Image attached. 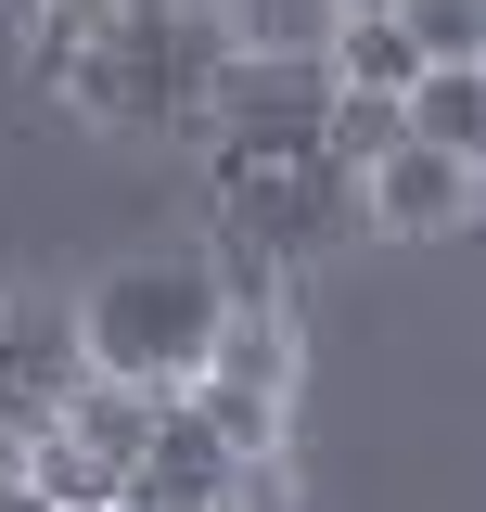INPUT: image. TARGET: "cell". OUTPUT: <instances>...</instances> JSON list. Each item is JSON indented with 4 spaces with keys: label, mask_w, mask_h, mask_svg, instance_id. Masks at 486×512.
Here are the masks:
<instances>
[{
    "label": "cell",
    "mask_w": 486,
    "mask_h": 512,
    "mask_svg": "<svg viewBox=\"0 0 486 512\" xmlns=\"http://www.w3.org/2000/svg\"><path fill=\"white\" fill-rule=\"evenodd\" d=\"M359 218H371V231H397V244L461 231V218H474V154H423V141L371 154V167H359Z\"/></svg>",
    "instance_id": "6"
},
{
    "label": "cell",
    "mask_w": 486,
    "mask_h": 512,
    "mask_svg": "<svg viewBox=\"0 0 486 512\" xmlns=\"http://www.w3.org/2000/svg\"><path fill=\"white\" fill-rule=\"evenodd\" d=\"M90 372V346H77V308L64 295H0V436L26 448L52 423V397Z\"/></svg>",
    "instance_id": "4"
},
{
    "label": "cell",
    "mask_w": 486,
    "mask_h": 512,
    "mask_svg": "<svg viewBox=\"0 0 486 512\" xmlns=\"http://www.w3.org/2000/svg\"><path fill=\"white\" fill-rule=\"evenodd\" d=\"M167 512H243V487H231V500H167Z\"/></svg>",
    "instance_id": "13"
},
{
    "label": "cell",
    "mask_w": 486,
    "mask_h": 512,
    "mask_svg": "<svg viewBox=\"0 0 486 512\" xmlns=\"http://www.w3.org/2000/svg\"><path fill=\"white\" fill-rule=\"evenodd\" d=\"M77 39H90V26H64V13H39V52H26V64H39V77L64 90V64H77Z\"/></svg>",
    "instance_id": "11"
},
{
    "label": "cell",
    "mask_w": 486,
    "mask_h": 512,
    "mask_svg": "<svg viewBox=\"0 0 486 512\" xmlns=\"http://www.w3.org/2000/svg\"><path fill=\"white\" fill-rule=\"evenodd\" d=\"M397 128H410L423 154H474V141H486V90H474V64H423V77L397 90Z\"/></svg>",
    "instance_id": "8"
},
{
    "label": "cell",
    "mask_w": 486,
    "mask_h": 512,
    "mask_svg": "<svg viewBox=\"0 0 486 512\" xmlns=\"http://www.w3.org/2000/svg\"><path fill=\"white\" fill-rule=\"evenodd\" d=\"M39 13H64V26H103V13H128V0H39Z\"/></svg>",
    "instance_id": "12"
},
{
    "label": "cell",
    "mask_w": 486,
    "mask_h": 512,
    "mask_svg": "<svg viewBox=\"0 0 486 512\" xmlns=\"http://www.w3.org/2000/svg\"><path fill=\"white\" fill-rule=\"evenodd\" d=\"M218 180V231L243 256H307L333 231V167H205Z\"/></svg>",
    "instance_id": "5"
},
{
    "label": "cell",
    "mask_w": 486,
    "mask_h": 512,
    "mask_svg": "<svg viewBox=\"0 0 486 512\" xmlns=\"http://www.w3.org/2000/svg\"><path fill=\"white\" fill-rule=\"evenodd\" d=\"M77 512H128V500H77Z\"/></svg>",
    "instance_id": "16"
},
{
    "label": "cell",
    "mask_w": 486,
    "mask_h": 512,
    "mask_svg": "<svg viewBox=\"0 0 486 512\" xmlns=\"http://www.w3.org/2000/svg\"><path fill=\"white\" fill-rule=\"evenodd\" d=\"M154 13H218V0H154Z\"/></svg>",
    "instance_id": "14"
},
{
    "label": "cell",
    "mask_w": 486,
    "mask_h": 512,
    "mask_svg": "<svg viewBox=\"0 0 486 512\" xmlns=\"http://www.w3.org/2000/svg\"><path fill=\"white\" fill-rule=\"evenodd\" d=\"M333 13H397V0H333Z\"/></svg>",
    "instance_id": "15"
},
{
    "label": "cell",
    "mask_w": 486,
    "mask_h": 512,
    "mask_svg": "<svg viewBox=\"0 0 486 512\" xmlns=\"http://www.w3.org/2000/svg\"><path fill=\"white\" fill-rule=\"evenodd\" d=\"M282 384H295V333L269 308H218V346H205V372H192V410L243 448V461H269L282 448Z\"/></svg>",
    "instance_id": "3"
},
{
    "label": "cell",
    "mask_w": 486,
    "mask_h": 512,
    "mask_svg": "<svg viewBox=\"0 0 486 512\" xmlns=\"http://www.w3.org/2000/svg\"><path fill=\"white\" fill-rule=\"evenodd\" d=\"M397 26H410L423 64H474L486 52V0H397Z\"/></svg>",
    "instance_id": "10"
},
{
    "label": "cell",
    "mask_w": 486,
    "mask_h": 512,
    "mask_svg": "<svg viewBox=\"0 0 486 512\" xmlns=\"http://www.w3.org/2000/svg\"><path fill=\"white\" fill-rule=\"evenodd\" d=\"M218 308H231L218 256H128V269H103V282L77 295V346H90V372L154 384V397H167V384L205 372Z\"/></svg>",
    "instance_id": "2"
},
{
    "label": "cell",
    "mask_w": 486,
    "mask_h": 512,
    "mask_svg": "<svg viewBox=\"0 0 486 512\" xmlns=\"http://www.w3.org/2000/svg\"><path fill=\"white\" fill-rule=\"evenodd\" d=\"M218 39L231 52H320L333 39V0H218Z\"/></svg>",
    "instance_id": "9"
},
{
    "label": "cell",
    "mask_w": 486,
    "mask_h": 512,
    "mask_svg": "<svg viewBox=\"0 0 486 512\" xmlns=\"http://www.w3.org/2000/svg\"><path fill=\"white\" fill-rule=\"evenodd\" d=\"M218 64H231L218 13H154V0H128V13H103V26L77 39L64 90H77V116H103V128L192 141V128H205V90H218Z\"/></svg>",
    "instance_id": "1"
},
{
    "label": "cell",
    "mask_w": 486,
    "mask_h": 512,
    "mask_svg": "<svg viewBox=\"0 0 486 512\" xmlns=\"http://www.w3.org/2000/svg\"><path fill=\"white\" fill-rule=\"evenodd\" d=\"M141 423H154V384H116V372H77L52 397V436H77L116 487H128V461H141Z\"/></svg>",
    "instance_id": "7"
}]
</instances>
